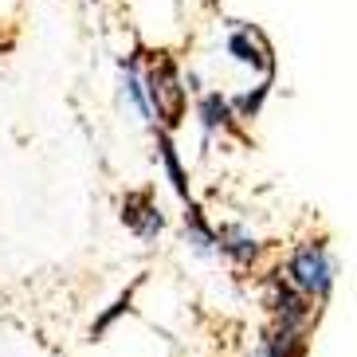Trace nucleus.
I'll return each instance as SVG.
<instances>
[{
	"mask_svg": "<svg viewBox=\"0 0 357 357\" xmlns=\"http://www.w3.org/2000/svg\"><path fill=\"white\" fill-rule=\"evenodd\" d=\"M303 346H306L303 330H279L275 326L271 334L255 346L252 357H303Z\"/></svg>",
	"mask_w": 357,
	"mask_h": 357,
	"instance_id": "6",
	"label": "nucleus"
},
{
	"mask_svg": "<svg viewBox=\"0 0 357 357\" xmlns=\"http://www.w3.org/2000/svg\"><path fill=\"white\" fill-rule=\"evenodd\" d=\"M267 306H271L279 330H306V322H310V298L294 291L283 275H275L267 283Z\"/></svg>",
	"mask_w": 357,
	"mask_h": 357,
	"instance_id": "3",
	"label": "nucleus"
},
{
	"mask_svg": "<svg viewBox=\"0 0 357 357\" xmlns=\"http://www.w3.org/2000/svg\"><path fill=\"white\" fill-rule=\"evenodd\" d=\"M185 228H189L192 252H200V255H212V252H216V231H212L208 224H204L200 208H192V204H189V212H185Z\"/></svg>",
	"mask_w": 357,
	"mask_h": 357,
	"instance_id": "8",
	"label": "nucleus"
},
{
	"mask_svg": "<svg viewBox=\"0 0 357 357\" xmlns=\"http://www.w3.org/2000/svg\"><path fill=\"white\" fill-rule=\"evenodd\" d=\"M197 114H200V126H204V137H212L216 130H228L231 126V102L224 95H216V91L200 98Z\"/></svg>",
	"mask_w": 357,
	"mask_h": 357,
	"instance_id": "7",
	"label": "nucleus"
},
{
	"mask_svg": "<svg viewBox=\"0 0 357 357\" xmlns=\"http://www.w3.org/2000/svg\"><path fill=\"white\" fill-rule=\"evenodd\" d=\"M122 220L130 224V228L142 236V240H153L161 228H165V220H161V212L149 204V192H134V197L122 200Z\"/></svg>",
	"mask_w": 357,
	"mask_h": 357,
	"instance_id": "4",
	"label": "nucleus"
},
{
	"mask_svg": "<svg viewBox=\"0 0 357 357\" xmlns=\"http://www.w3.org/2000/svg\"><path fill=\"white\" fill-rule=\"evenodd\" d=\"M216 248H220L224 255H231L236 263H252L255 255H259V243H255V236L248 228H240V224H228V228L216 231Z\"/></svg>",
	"mask_w": 357,
	"mask_h": 357,
	"instance_id": "5",
	"label": "nucleus"
},
{
	"mask_svg": "<svg viewBox=\"0 0 357 357\" xmlns=\"http://www.w3.org/2000/svg\"><path fill=\"white\" fill-rule=\"evenodd\" d=\"M146 95H149V110L165 122H177L181 110H185V86H181V75L173 67V59H158L146 75Z\"/></svg>",
	"mask_w": 357,
	"mask_h": 357,
	"instance_id": "2",
	"label": "nucleus"
},
{
	"mask_svg": "<svg viewBox=\"0 0 357 357\" xmlns=\"http://www.w3.org/2000/svg\"><path fill=\"white\" fill-rule=\"evenodd\" d=\"M334 275H337L334 259H330V252H326V243H318V240L298 243V248L291 252V259H287V283H291L294 291H303L310 303L330 294Z\"/></svg>",
	"mask_w": 357,
	"mask_h": 357,
	"instance_id": "1",
	"label": "nucleus"
},
{
	"mask_svg": "<svg viewBox=\"0 0 357 357\" xmlns=\"http://www.w3.org/2000/svg\"><path fill=\"white\" fill-rule=\"evenodd\" d=\"M158 149H161V161H165V173H169V181H173V189H177V197H181V200H189V185H185V169H181L177 149H173V142H169L165 134L158 137Z\"/></svg>",
	"mask_w": 357,
	"mask_h": 357,
	"instance_id": "9",
	"label": "nucleus"
}]
</instances>
